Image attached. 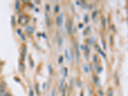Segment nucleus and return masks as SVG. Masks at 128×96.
Masks as SVG:
<instances>
[{"instance_id": "25", "label": "nucleus", "mask_w": 128, "mask_h": 96, "mask_svg": "<svg viewBox=\"0 0 128 96\" xmlns=\"http://www.w3.org/2000/svg\"><path fill=\"white\" fill-rule=\"evenodd\" d=\"M12 96L10 94H9V93H6V94H4V96Z\"/></svg>"}, {"instance_id": "8", "label": "nucleus", "mask_w": 128, "mask_h": 96, "mask_svg": "<svg viewBox=\"0 0 128 96\" xmlns=\"http://www.w3.org/2000/svg\"><path fill=\"white\" fill-rule=\"evenodd\" d=\"M83 70L86 73H88L90 71V68L88 67V65H83Z\"/></svg>"}, {"instance_id": "16", "label": "nucleus", "mask_w": 128, "mask_h": 96, "mask_svg": "<svg viewBox=\"0 0 128 96\" xmlns=\"http://www.w3.org/2000/svg\"><path fill=\"white\" fill-rule=\"evenodd\" d=\"M36 90H37V92L38 94H40V90H39V86L38 84H36L35 85Z\"/></svg>"}, {"instance_id": "27", "label": "nucleus", "mask_w": 128, "mask_h": 96, "mask_svg": "<svg viewBox=\"0 0 128 96\" xmlns=\"http://www.w3.org/2000/svg\"><path fill=\"white\" fill-rule=\"evenodd\" d=\"M65 77H66L67 76V69H65Z\"/></svg>"}, {"instance_id": "14", "label": "nucleus", "mask_w": 128, "mask_h": 96, "mask_svg": "<svg viewBox=\"0 0 128 96\" xmlns=\"http://www.w3.org/2000/svg\"><path fill=\"white\" fill-rule=\"evenodd\" d=\"M65 58H66L67 60H69L70 58H69V56H68V51H67V50H65Z\"/></svg>"}, {"instance_id": "29", "label": "nucleus", "mask_w": 128, "mask_h": 96, "mask_svg": "<svg viewBox=\"0 0 128 96\" xmlns=\"http://www.w3.org/2000/svg\"><path fill=\"white\" fill-rule=\"evenodd\" d=\"M55 90H53L52 94H51V96H55Z\"/></svg>"}, {"instance_id": "21", "label": "nucleus", "mask_w": 128, "mask_h": 96, "mask_svg": "<svg viewBox=\"0 0 128 96\" xmlns=\"http://www.w3.org/2000/svg\"><path fill=\"white\" fill-rule=\"evenodd\" d=\"M30 96H34L33 91L31 89V88H30Z\"/></svg>"}, {"instance_id": "30", "label": "nucleus", "mask_w": 128, "mask_h": 96, "mask_svg": "<svg viewBox=\"0 0 128 96\" xmlns=\"http://www.w3.org/2000/svg\"><path fill=\"white\" fill-rule=\"evenodd\" d=\"M45 88H46V83H44L43 84V89H45Z\"/></svg>"}, {"instance_id": "17", "label": "nucleus", "mask_w": 128, "mask_h": 96, "mask_svg": "<svg viewBox=\"0 0 128 96\" xmlns=\"http://www.w3.org/2000/svg\"><path fill=\"white\" fill-rule=\"evenodd\" d=\"M97 11H94V12L92 13V19H94L95 18V17H96V16H97Z\"/></svg>"}, {"instance_id": "10", "label": "nucleus", "mask_w": 128, "mask_h": 96, "mask_svg": "<svg viewBox=\"0 0 128 96\" xmlns=\"http://www.w3.org/2000/svg\"><path fill=\"white\" fill-rule=\"evenodd\" d=\"M20 8V2L19 1H16V9L18 10Z\"/></svg>"}, {"instance_id": "26", "label": "nucleus", "mask_w": 128, "mask_h": 96, "mask_svg": "<svg viewBox=\"0 0 128 96\" xmlns=\"http://www.w3.org/2000/svg\"><path fill=\"white\" fill-rule=\"evenodd\" d=\"M98 92H99V95H101V96H103V94H102V91H101V90H99V91H98Z\"/></svg>"}, {"instance_id": "22", "label": "nucleus", "mask_w": 128, "mask_h": 96, "mask_svg": "<svg viewBox=\"0 0 128 96\" xmlns=\"http://www.w3.org/2000/svg\"><path fill=\"white\" fill-rule=\"evenodd\" d=\"M46 10L47 12L49 11V10H50V7H49V5H48V4H46Z\"/></svg>"}, {"instance_id": "4", "label": "nucleus", "mask_w": 128, "mask_h": 96, "mask_svg": "<svg viewBox=\"0 0 128 96\" xmlns=\"http://www.w3.org/2000/svg\"><path fill=\"white\" fill-rule=\"evenodd\" d=\"M26 33H28V35H31L34 32V28H33V26H28L26 27Z\"/></svg>"}, {"instance_id": "3", "label": "nucleus", "mask_w": 128, "mask_h": 96, "mask_svg": "<svg viewBox=\"0 0 128 96\" xmlns=\"http://www.w3.org/2000/svg\"><path fill=\"white\" fill-rule=\"evenodd\" d=\"M67 29L69 34H71L73 31V22L71 21H69L67 24Z\"/></svg>"}, {"instance_id": "31", "label": "nucleus", "mask_w": 128, "mask_h": 96, "mask_svg": "<svg viewBox=\"0 0 128 96\" xmlns=\"http://www.w3.org/2000/svg\"><path fill=\"white\" fill-rule=\"evenodd\" d=\"M0 66H1V62H0Z\"/></svg>"}, {"instance_id": "9", "label": "nucleus", "mask_w": 128, "mask_h": 96, "mask_svg": "<svg viewBox=\"0 0 128 96\" xmlns=\"http://www.w3.org/2000/svg\"><path fill=\"white\" fill-rule=\"evenodd\" d=\"M93 79H94V83H95V85H99V78H97V76H94Z\"/></svg>"}, {"instance_id": "20", "label": "nucleus", "mask_w": 128, "mask_h": 96, "mask_svg": "<svg viewBox=\"0 0 128 96\" xmlns=\"http://www.w3.org/2000/svg\"><path fill=\"white\" fill-rule=\"evenodd\" d=\"M63 59H64L63 56H60V58L58 59V63H62V62H63Z\"/></svg>"}, {"instance_id": "19", "label": "nucleus", "mask_w": 128, "mask_h": 96, "mask_svg": "<svg viewBox=\"0 0 128 96\" xmlns=\"http://www.w3.org/2000/svg\"><path fill=\"white\" fill-rule=\"evenodd\" d=\"M97 59H98V58H97V55H94V62L95 63H97Z\"/></svg>"}, {"instance_id": "28", "label": "nucleus", "mask_w": 128, "mask_h": 96, "mask_svg": "<svg viewBox=\"0 0 128 96\" xmlns=\"http://www.w3.org/2000/svg\"><path fill=\"white\" fill-rule=\"evenodd\" d=\"M90 41V44H93V42H94V40H93V38H90V39H89V42Z\"/></svg>"}, {"instance_id": "1", "label": "nucleus", "mask_w": 128, "mask_h": 96, "mask_svg": "<svg viewBox=\"0 0 128 96\" xmlns=\"http://www.w3.org/2000/svg\"><path fill=\"white\" fill-rule=\"evenodd\" d=\"M30 19L28 16H21L19 18V23L21 25H26L28 24L29 22Z\"/></svg>"}, {"instance_id": "12", "label": "nucleus", "mask_w": 128, "mask_h": 96, "mask_svg": "<svg viewBox=\"0 0 128 96\" xmlns=\"http://www.w3.org/2000/svg\"><path fill=\"white\" fill-rule=\"evenodd\" d=\"M58 44L59 46H61L62 44V38L60 36H58Z\"/></svg>"}, {"instance_id": "2", "label": "nucleus", "mask_w": 128, "mask_h": 96, "mask_svg": "<svg viewBox=\"0 0 128 96\" xmlns=\"http://www.w3.org/2000/svg\"><path fill=\"white\" fill-rule=\"evenodd\" d=\"M56 23L58 26H61L63 23V14L61 13L60 15L57 16L56 17Z\"/></svg>"}, {"instance_id": "15", "label": "nucleus", "mask_w": 128, "mask_h": 96, "mask_svg": "<svg viewBox=\"0 0 128 96\" xmlns=\"http://www.w3.org/2000/svg\"><path fill=\"white\" fill-rule=\"evenodd\" d=\"M113 96V91L112 89L109 90V92H108V96Z\"/></svg>"}, {"instance_id": "24", "label": "nucleus", "mask_w": 128, "mask_h": 96, "mask_svg": "<svg viewBox=\"0 0 128 96\" xmlns=\"http://www.w3.org/2000/svg\"><path fill=\"white\" fill-rule=\"evenodd\" d=\"M84 20H85V22H88V16H85V18H84Z\"/></svg>"}, {"instance_id": "7", "label": "nucleus", "mask_w": 128, "mask_h": 96, "mask_svg": "<svg viewBox=\"0 0 128 96\" xmlns=\"http://www.w3.org/2000/svg\"><path fill=\"white\" fill-rule=\"evenodd\" d=\"M5 87H6V85H5L4 83H1L0 84V93H2V92H4Z\"/></svg>"}, {"instance_id": "11", "label": "nucleus", "mask_w": 128, "mask_h": 96, "mask_svg": "<svg viewBox=\"0 0 128 96\" xmlns=\"http://www.w3.org/2000/svg\"><path fill=\"white\" fill-rule=\"evenodd\" d=\"M102 26L105 27L106 26V19H105V18H104L103 17H102Z\"/></svg>"}, {"instance_id": "18", "label": "nucleus", "mask_w": 128, "mask_h": 96, "mask_svg": "<svg viewBox=\"0 0 128 96\" xmlns=\"http://www.w3.org/2000/svg\"><path fill=\"white\" fill-rule=\"evenodd\" d=\"M64 79H63L61 81V84H60V89H62V88L64 87Z\"/></svg>"}, {"instance_id": "13", "label": "nucleus", "mask_w": 128, "mask_h": 96, "mask_svg": "<svg viewBox=\"0 0 128 96\" xmlns=\"http://www.w3.org/2000/svg\"><path fill=\"white\" fill-rule=\"evenodd\" d=\"M12 19V25L13 26H15V25H16V21H15V17L12 16L11 18Z\"/></svg>"}, {"instance_id": "6", "label": "nucleus", "mask_w": 128, "mask_h": 96, "mask_svg": "<svg viewBox=\"0 0 128 96\" xmlns=\"http://www.w3.org/2000/svg\"><path fill=\"white\" fill-rule=\"evenodd\" d=\"M76 59L77 62H79V58H80V51H79V47L77 46V44H76Z\"/></svg>"}, {"instance_id": "23", "label": "nucleus", "mask_w": 128, "mask_h": 96, "mask_svg": "<svg viewBox=\"0 0 128 96\" xmlns=\"http://www.w3.org/2000/svg\"><path fill=\"white\" fill-rule=\"evenodd\" d=\"M59 9H60V8H59V6H58V5H56L55 7V11L57 12L59 11Z\"/></svg>"}, {"instance_id": "5", "label": "nucleus", "mask_w": 128, "mask_h": 96, "mask_svg": "<svg viewBox=\"0 0 128 96\" xmlns=\"http://www.w3.org/2000/svg\"><path fill=\"white\" fill-rule=\"evenodd\" d=\"M26 51H27V48L26 46L24 45L23 46H22V53H21V55H22V59L24 60V56H26Z\"/></svg>"}]
</instances>
